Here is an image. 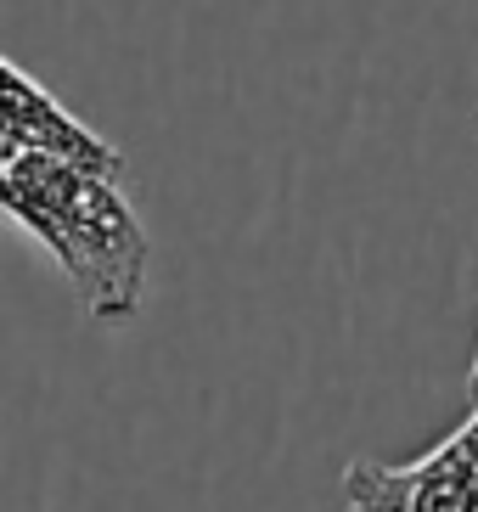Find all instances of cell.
Instances as JSON below:
<instances>
[{"mask_svg":"<svg viewBox=\"0 0 478 512\" xmlns=\"http://www.w3.org/2000/svg\"><path fill=\"white\" fill-rule=\"evenodd\" d=\"M344 512H478V406L417 462H349Z\"/></svg>","mask_w":478,"mask_h":512,"instance_id":"obj_2","label":"cell"},{"mask_svg":"<svg viewBox=\"0 0 478 512\" xmlns=\"http://www.w3.org/2000/svg\"><path fill=\"white\" fill-rule=\"evenodd\" d=\"M473 394H478V372H473Z\"/></svg>","mask_w":478,"mask_h":512,"instance_id":"obj_5","label":"cell"},{"mask_svg":"<svg viewBox=\"0 0 478 512\" xmlns=\"http://www.w3.org/2000/svg\"><path fill=\"white\" fill-rule=\"evenodd\" d=\"M6 158H12V147H0V164H6Z\"/></svg>","mask_w":478,"mask_h":512,"instance_id":"obj_4","label":"cell"},{"mask_svg":"<svg viewBox=\"0 0 478 512\" xmlns=\"http://www.w3.org/2000/svg\"><path fill=\"white\" fill-rule=\"evenodd\" d=\"M0 147L12 152H51L68 164H85L96 175H124V152L107 147L90 124H79L40 79H29L17 62L0 57Z\"/></svg>","mask_w":478,"mask_h":512,"instance_id":"obj_3","label":"cell"},{"mask_svg":"<svg viewBox=\"0 0 478 512\" xmlns=\"http://www.w3.org/2000/svg\"><path fill=\"white\" fill-rule=\"evenodd\" d=\"M0 209L51 248L96 321H130L141 310L152 242L113 175L51 152H12L0 164Z\"/></svg>","mask_w":478,"mask_h":512,"instance_id":"obj_1","label":"cell"}]
</instances>
